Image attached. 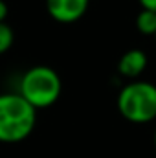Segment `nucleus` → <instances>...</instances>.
<instances>
[{
	"instance_id": "obj_1",
	"label": "nucleus",
	"mask_w": 156,
	"mask_h": 158,
	"mask_svg": "<svg viewBox=\"0 0 156 158\" xmlns=\"http://www.w3.org/2000/svg\"><path fill=\"white\" fill-rule=\"evenodd\" d=\"M37 123V110L18 94H0V143H18L26 140Z\"/></svg>"
},
{
	"instance_id": "obj_2",
	"label": "nucleus",
	"mask_w": 156,
	"mask_h": 158,
	"mask_svg": "<svg viewBox=\"0 0 156 158\" xmlns=\"http://www.w3.org/2000/svg\"><path fill=\"white\" fill-rule=\"evenodd\" d=\"M63 83L59 74L50 66H31L24 72L20 77V90L18 94L37 110V109H48L57 103L61 98Z\"/></svg>"
},
{
	"instance_id": "obj_3",
	"label": "nucleus",
	"mask_w": 156,
	"mask_h": 158,
	"mask_svg": "<svg viewBox=\"0 0 156 158\" xmlns=\"http://www.w3.org/2000/svg\"><path fill=\"white\" fill-rule=\"evenodd\" d=\"M117 110L130 123H149L156 119V85L149 81H130L117 94Z\"/></svg>"
},
{
	"instance_id": "obj_4",
	"label": "nucleus",
	"mask_w": 156,
	"mask_h": 158,
	"mask_svg": "<svg viewBox=\"0 0 156 158\" xmlns=\"http://www.w3.org/2000/svg\"><path fill=\"white\" fill-rule=\"evenodd\" d=\"M90 0H46L48 15L59 24H72L84 17Z\"/></svg>"
},
{
	"instance_id": "obj_5",
	"label": "nucleus",
	"mask_w": 156,
	"mask_h": 158,
	"mask_svg": "<svg viewBox=\"0 0 156 158\" xmlns=\"http://www.w3.org/2000/svg\"><path fill=\"white\" fill-rule=\"evenodd\" d=\"M147 68V55L143 50H138V48H132L129 52H125L121 57H119V63H117V72L119 76L127 79H138Z\"/></svg>"
},
{
	"instance_id": "obj_6",
	"label": "nucleus",
	"mask_w": 156,
	"mask_h": 158,
	"mask_svg": "<svg viewBox=\"0 0 156 158\" xmlns=\"http://www.w3.org/2000/svg\"><path fill=\"white\" fill-rule=\"evenodd\" d=\"M136 28H138L140 33L154 37V33H156V11L142 9L138 13V17H136Z\"/></svg>"
},
{
	"instance_id": "obj_7",
	"label": "nucleus",
	"mask_w": 156,
	"mask_h": 158,
	"mask_svg": "<svg viewBox=\"0 0 156 158\" xmlns=\"http://www.w3.org/2000/svg\"><path fill=\"white\" fill-rule=\"evenodd\" d=\"M13 40H15L13 28L7 22H0V55L6 53L13 46Z\"/></svg>"
},
{
	"instance_id": "obj_8",
	"label": "nucleus",
	"mask_w": 156,
	"mask_h": 158,
	"mask_svg": "<svg viewBox=\"0 0 156 158\" xmlns=\"http://www.w3.org/2000/svg\"><path fill=\"white\" fill-rule=\"evenodd\" d=\"M142 9H151V11H156V0H138Z\"/></svg>"
},
{
	"instance_id": "obj_9",
	"label": "nucleus",
	"mask_w": 156,
	"mask_h": 158,
	"mask_svg": "<svg viewBox=\"0 0 156 158\" xmlns=\"http://www.w3.org/2000/svg\"><path fill=\"white\" fill-rule=\"evenodd\" d=\"M6 17H7V4L0 0V22H6Z\"/></svg>"
},
{
	"instance_id": "obj_10",
	"label": "nucleus",
	"mask_w": 156,
	"mask_h": 158,
	"mask_svg": "<svg viewBox=\"0 0 156 158\" xmlns=\"http://www.w3.org/2000/svg\"><path fill=\"white\" fill-rule=\"evenodd\" d=\"M154 149H156V129H154Z\"/></svg>"
},
{
	"instance_id": "obj_11",
	"label": "nucleus",
	"mask_w": 156,
	"mask_h": 158,
	"mask_svg": "<svg viewBox=\"0 0 156 158\" xmlns=\"http://www.w3.org/2000/svg\"><path fill=\"white\" fill-rule=\"evenodd\" d=\"M154 40H156V33H154Z\"/></svg>"
}]
</instances>
